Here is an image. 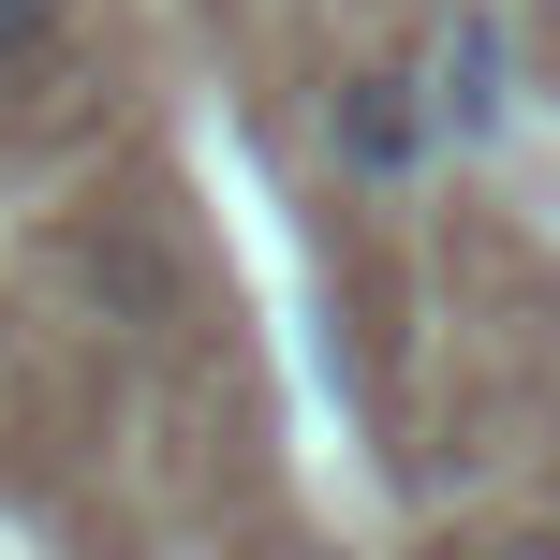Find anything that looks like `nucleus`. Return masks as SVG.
I'll return each instance as SVG.
<instances>
[{
  "label": "nucleus",
  "mask_w": 560,
  "mask_h": 560,
  "mask_svg": "<svg viewBox=\"0 0 560 560\" xmlns=\"http://www.w3.org/2000/svg\"><path fill=\"white\" fill-rule=\"evenodd\" d=\"M472 560H560V532H487Z\"/></svg>",
  "instance_id": "4"
},
{
  "label": "nucleus",
  "mask_w": 560,
  "mask_h": 560,
  "mask_svg": "<svg viewBox=\"0 0 560 560\" xmlns=\"http://www.w3.org/2000/svg\"><path fill=\"white\" fill-rule=\"evenodd\" d=\"M428 148H443V104H428V74H339L325 89V163L354 177V192H413L428 177Z\"/></svg>",
  "instance_id": "1"
},
{
  "label": "nucleus",
  "mask_w": 560,
  "mask_h": 560,
  "mask_svg": "<svg viewBox=\"0 0 560 560\" xmlns=\"http://www.w3.org/2000/svg\"><path fill=\"white\" fill-rule=\"evenodd\" d=\"M59 30H74V0H0V74H15V59H45Z\"/></svg>",
  "instance_id": "3"
},
{
  "label": "nucleus",
  "mask_w": 560,
  "mask_h": 560,
  "mask_svg": "<svg viewBox=\"0 0 560 560\" xmlns=\"http://www.w3.org/2000/svg\"><path fill=\"white\" fill-rule=\"evenodd\" d=\"M428 104H443V133L457 148H487L516 118V45H502V15H457L443 30V74H428Z\"/></svg>",
  "instance_id": "2"
}]
</instances>
